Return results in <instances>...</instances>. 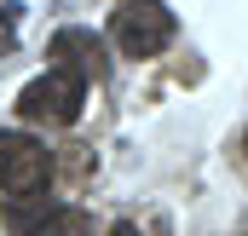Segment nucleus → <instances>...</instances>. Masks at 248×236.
Wrapping results in <instances>:
<instances>
[{"label":"nucleus","mask_w":248,"mask_h":236,"mask_svg":"<svg viewBox=\"0 0 248 236\" xmlns=\"http://www.w3.org/2000/svg\"><path fill=\"white\" fill-rule=\"evenodd\" d=\"M173 12L162 6V0H127L116 6V17H110V35H116V46H122L127 58H156L168 41H173Z\"/></svg>","instance_id":"2"},{"label":"nucleus","mask_w":248,"mask_h":236,"mask_svg":"<svg viewBox=\"0 0 248 236\" xmlns=\"http://www.w3.org/2000/svg\"><path fill=\"white\" fill-rule=\"evenodd\" d=\"M81 98H87V81L75 75V69H46V75H35L23 92H17V116L23 121H52V127H63V121L81 116Z\"/></svg>","instance_id":"1"},{"label":"nucleus","mask_w":248,"mask_h":236,"mask_svg":"<svg viewBox=\"0 0 248 236\" xmlns=\"http://www.w3.org/2000/svg\"><path fill=\"white\" fill-rule=\"evenodd\" d=\"M52 63L75 69L81 81H98V75L110 69V58H104V41H98L93 29H58V35H52Z\"/></svg>","instance_id":"4"},{"label":"nucleus","mask_w":248,"mask_h":236,"mask_svg":"<svg viewBox=\"0 0 248 236\" xmlns=\"http://www.w3.org/2000/svg\"><path fill=\"white\" fill-rule=\"evenodd\" d=\"M110 236H139V225H116V231H110Z\"/></svg>","instance_id":"6"},{"label":"nucleus","mask_w":248,"mask_h":236,"mask_svg":"<svg viewBox=\"0 0 248 236\" xmlns=\"http://www.w3.org/2000/svg\"><path fill=\"white\" fill-rule=\"evenodd\" d=\"M52 178V156L29 133H0V190L12 196H41Z\"/></svg>","instance_id":"3"},{"label":"nucleus","mask_w":248,"mask_h":236,"mask_svg":"<svg viewBox=\"0 0 248 236\" xmlns=\"http://www.w3.org/2000/svg\"><path fill=\"white\" fill-rule=\"evenodd\" d=\"M12 231L17 236H93V219L81 207H46V202H35L29 213L23 207L12 213Z\"/></svg>","instance_id":"5"}]
</instances>
